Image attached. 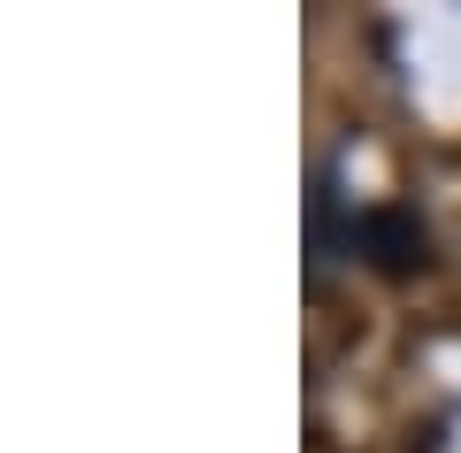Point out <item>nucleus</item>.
Returning a JSON list of instances; mask_svg holds the SVG:
<instances>
[{
  "instance_id": "f257e3e1",
  "label": "nucleus",
  "mask_w": 461,
  "mask_h": 453,
  "mask_svg": "<svg viewBox=\"0 0 461 453\" xmlns=\"http://www.w3.org/2000/svg\"><path fill=\"white\" fill-rule=\"evenodd\" d=\"M346 254H362L369 269H384V276H408V269L430 261V239H423V223H415L408 208H369V215H354V246H346Z\"/></svg>"
}]
</instances>
